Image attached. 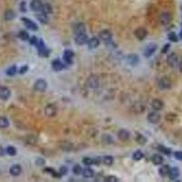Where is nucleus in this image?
Instances as JSON below:
<instances>
[{
  "label": "nucleus",
  "instance_id": "obj_45",
  "mask_svg": "<svg viewBox=\"0 0 182 182\" xmlns=\"http://www.w3.org/2000/svg\"><path fill=\"white\" fill-rule=\"evenodd\" d=\"M105 182H118V179L116 176H107L104 179Z\"/></svg>",
  "mask_w": 182,
  "mask_h": 182
},
{
  "label": "nucleus",
  "instance_id": "obj_35",
  "mask_svg": "<svg viewBox=\"0 0 182 182\" xmlns=\"http://www.w3.org/2000/svg\"><path fill=\"white\" fill-rule=\"evenodd\" d=\"M18 37L21 40H23V41H28V40H29L28 33L26 31H25V30H21L18 33Z\"/></svg>",
  "mask_w": 182,
  "mask_h": 182
},
{
  "label": "nucleus",
  "instance_id": "obj_15",
  "mask_svg": "<svg viewBox=\"0 0 182 182\" xmlns=\"http://www.w3.org/2000/svg\"><path fill=\"white\" fill-rule=\"evenodd\" d=\"M167 62L168 66H170L171 67H174V66H176L179 63V57L175 53H172L167 57Z\"/></svg>",
  "mask_w": 182,
  "mask_h": 182
},
{
  "label": "nucleus",
  "instance_id": "obj_17",
  "mask_svg": "<svg viewBox=\"0 0 182 182\" xmlns=\"http://www.w3.org/2000/svg\"><path fill=\"white\" fill-rule=\"evenodd\" d=\"M74 56H75V54H74V52L70 49H66L65 52H64V60L66 64H72L73 62V57Z\"/></svg>",
  "mask_w": 182,
  "mask_h": 182
},
{
  "label": "nucleus",
  "instance_id": "obj_2",
  "mask_svg": "<svg viewBox=\"0 0 182 182\" xmlns=\"http://www.w3.org/2000/svg\"><path fill=\"white\" fill-rule=\"evenodd\" d=\"M86 84H87V87H89V89H97V87H98V86H99L98 78L95 75H91L90 77L87 78Z\"/></svg>",
  "mask_w": 182,
  "mask_h": 182
},
{
  "label": "nucleus",
  "instance_id": "obj_36",
  "mask_svg": "<svg viewBox=\"0 0 182 182\" xmlns=\"http://www.w3.org/2000/svg\"><path fill=\"white\" fill-rule=\"evenodd\" d=\"M17 66H12L10 67H8V70H6V75L9 76V77H13V76H15L16 74H17Z\"/></svg>",
  "mask_w": 182,
  "mask_h": 182
},
{
  "label": "nucleus",
  "instance_id": "obj_24",
  "mask_svg": "<svg viewBox=\"0 0 182 182\" xmlns=\"http://www.w3.org/2000/svg\"><path fill=\"white\" fill-rule=\"evenodd\" d=\"M74 32H75L76 36L79 35V34H83L86 33V26L82 23H78L75 26H74Z\"/></svg>",
  "mask_w": 182,
  "mask_h": 182
},
{
  "label": "nucleus",
  "instance_id": "obj_4",
  "mask_svg": "<svg viewBox=\"0 0 182 182\" xmlns=\"http://www.w3.org/2000/svg\"><path fill=\"white\" fill-rule=\"evenodd\" d=\"M21 21L25 24L26 28L31 31H37L38 29V26H37V24L28 17H21Z\"/></svg>",
  "mask_w": 182,
  "mask_h": 182
},
{
  "label": "nucleus",
  "instance_id": "obj_3",
  "mask_svg": "<svg viewBox=\"0 0 182 182\" xmlns=\"http://www.w3.org/2000/svg\"><path fill=\"white\" fill-rule=\"evenodd\" d=\"M46 87H48V83H46V80L40 78L37 79L34 84V89L38 92H44L46 89Z\"/></svg>",
  "mask_w": 182,
  "mask_h": 182
},
{
  "label": "nucleus",
  "instance_id": "obj_43",
  "mask_svg": "<svg viewBox=\"0 0 182 182\" xmlns=\"http://www.w3.org/2000/svg\"><path fill=\"white\" fill-rule=\"evenodd\" d=\"M41 12H44L46 14H49V13L52 12V8L49 4H44L43 5V8H42V11Z\"/></svg>",
  "mask_w": 182,
  "mask_h": 182
},
{
  "label": "nucleus",
  "instance_id": "obj_18",
  "mask_svg": "<svg viewBox=\"0 0 182 182\" xmlns=\"http://www.w3.org/2000/svg\"><path fill=\"white\" fill-rule=\"evenodd\" d=\"M118 138L121 140V141H127L130 138V133L129 130L127 129H120L118 132Z\"/></svg>",
  "mask_w": 182,
  "mask_h": 182
},
{
  "label": "nucleus",
  "instance_id": "obj_38",
  "mask_svg": "<svg viewBox=\"0 0 182 182\" xmlns=\"http://www.w3.org/2000/svg\"><path fill=\"white\" fill-rule=\"evenodd\" d=\"M82 170H83V168L81 167V166L78 165V164H76L72 168L73 173L75 175H77V176H78V175H80V174H82Z\"/></svg>",
  "mask_w": 182,
  "mask_h": 182
},
{
  "label": "nucleus",
  "instance_id": "obj_21",
  "mask_svg": "<svg viewBox=\"0 0 182 182\" xmlns=\"http://www.w3.org/2000/svg\"><path fill=\"white\" fill-rule=\"evenodd\" d=\"M22 172V167L20 165H14L10 167L9 170V173L11 174V176L13 177H17L19 176Z\"/></svg>",
  "mask_w": 182,
  "mask_h": 182
},
{
  "label": "nucleus",
  "instance_id": "obj_32",
  "mask_svg": "<svg viewBox=\"0 0 182 182\" xmlns=\"http://www.w3.org/2000/svg\"><path fill=\"white\" fill-rule=\"evenodd\" d=\"M44 171L46 172V173L51 174L52 176H54L55 178H59V177H61V175H60V173H59V172L57 173V171H56L55 170H54V168H52V167H46V168H44Z\"/></svg>",
  "mask_w": 182,
  "mask_h": 182
},
{
  "label": "nucleus",
  "instance_id": "obj_7",
  "mask_svg": "<svg viewBox=\"0 0 182 182\" xmlns=\"http://www.w3.org/2000/svg\"><path fill=\"white\" fill-rule=\"evenodd\" d=\"M158 87L160 89H170L171 87V80L167 78V77H163L159 79L158 81Z\"/></svg>",
  "mask_w": 182,
  "mask_h": 182
},
{
  "label": "nucleus",
  "instance_id": "obj_50",
  "mask_svg": "<svg viewBox=\"0 0 182 182\" xmlns=\"http://www.w3.org/2000/svg\"><path fill=\"white\" fill-rule=\"evenodd\" d=\"M174 156L178 160H181L182 161V151H177L174 153Z\"/></svg>",
  "mask_w": 182,
  "mask_h": 182
},
{
  "label": "nucleus",
  "instance_id": "obj_22",
  "mask_svg": "<svg viewBox=\"0 0 182 182\" xmlns=\"http://www.w3.org/2000/svg\"><path fill=\"white\" fill-rule=\"evenodd\" d=\"M168 177H170V179L174 180L179 177V170L177 167H171L170 170V173H168Z\"/></svg>",
  "mask_w": 182,
  "mask_h": 182
},
{
  "label": "nucleus",
  "instance_id": "obj_34",
  "mask_svg": "<svg viewBox=\"0 0 182 182\" xmlns=\"http://www.w3.org/2000/svg\"><path fill=\"white\" fill-rule=\"evenodd\" d=\"M9 126V121L6 117H0V129H6Z\"/></svg>",
  "mask_w": 182,
  "mask_h": 182
},
{
  "label": "nucleus",
  "instance_id": "obj_27",
  "mask_svg": "<svg viewBox=\"0 0 182 182\" xmlns=\"http://www.w3.org/2000/svg\"><path fill=\"white\" fill-rule=\"evenodd\" d=\"M94 170L90 167H85L83 168L82 170V176L86 179H89V178H92L94 176Z\"/></svg>",
  "mask_w": 182,
  "mask_h": 182
},
{
  "label": "nucleus",
  "instance_id": "obj_51",
  "mask_svg": "<svg viewBox=\"0 0 182 182\" xmlns=\"http://www.w3.org/2000/svg\"><path fill=\"white\" fill-rule=\"evenodd\" d=\"M20 10H21V12H24V13L26 12V3L25 1L21 2V4H20Z\"/></svg>",
  "mask_w": 182,
  "mask_h": 182
},
{
  "label": "nucleus",
  "instance_id": "obj_31",
  "mask_svg": "<svg viewBox=\"0 0 182 182\" xmlns=\"http://www.w3.org/2000/svg\"><path fill=\"white\" fill-rule=\"evenodd\" d=\"M102 162L106 166H111L114 162V158L112 156H109V155H107V156H105L102 158Z\"/></svg>",
  "mask_w": 182,
  "mask_h": 182
},
{
  "label": "nucleus",
  "instance_id": "obj_9",
  "mask_svg": "<svg viewBox=\"0 0 182 182\" xmlns=\"http://www.w3.org/2000/svg\"><path fill=\"white\" fill-rule=\"evenodd\" d=\"M160 115H159V113L156 112V111H154V112H150L149 115H147V121H149V123L151 124H157L159 122V120H160Z\"/></svg>",
  "mask_w": 182,
  "mask_h": 182
},
{
  "label": "nucleus",
  "instance_id": "obj_14",
  "mask_svg": "<svg viewBox=\"0 0 182 182\" xmlns=\"http://www.w3.org/2000/svg\"><path fill=\"white\" fill-rule=\"evenodd\" d=\"M43 5L44 4H42V2L40 1V0H32L30 3V8L33 11L40 12V11H42Z\"/></svg>",
  "mask_w": 182,
  "mask_h": 182
},
{
  "label": "nucleus",
  "instance_id": "obj_39",
  "mask_svg": "<svg viewBox=\"0 0 182 182\" xmlns=\"http://www.w3.org/2000/svg\"><path fill=\"white\" fill-rule=\"evenodd\" d=\"M136 141L140 144V145H144L146 142H147V138L143 136V135L141 134H137V137H136Z\"/></svg>",
  "mask_w": 182,
  "mask_h": 182
},
{
  "label": "nucleus",
  "instance_id": "obj_20",
  "mask_svg": "<svg viewBox=\"0 0 182 182\" xmlns=\"http://www.w3.org/2000/svg\"><path fill=\"white\" fill-rule=\"evenodd\" d=\"M151 107L153 109H155L156 111H158V110H161L164 107V103L162 100L156 98L151 102Z\"/></svg>",
  "mask_w": 182,
  "mask_h": 182
},
{
  "label": "nucleus",
  "instance_id": "obj_29",
  "mask_svg": "<svg viewBox=\"0 0 182 182\" xmlns=\"http://www.w3.org/2000/svg\"><path fill=\"white\" fill-rule=\"evenodd\" d=\"M170 167H168L167 165H163L162 167H161L159 170H158V173L161 177H166L168 175V173H170Z\"/></svg>",
  "mask_w": 182,
  "mask_h": 182
},
{
  "label": "nucleus",
  "instance_id": "obj_41",
  "mask_svg": "<svg viewBox=\"0 0 182 182\" xmlns=\"http://www.w3.org/2000/svg\"><path fill=\"white\" fill-rule=\"evenodd\" d=\"M158 149L160 152H162L163 154L167 155V156H170V155L171 154L170 149H168V147H164V146H158Z\"/></svg>",
  "mask_w": 182,
  "mask_h": 182
},
{
  "label": "nucleus",
  "instance_id": "obj_42",
  "mask_svg": "<svg viewBox=\"0 0 182 182\" xmlns=\"http://www.w3.org/2000/svg\"><path fill=\"white\" fill-rule=\"evenodd\" d=\"M83 164L86 165V166H91V165H94V159L89 158V157H86L83 158Z\"/></svg>",
  "mask_w": 182,
  "mask_h": 182
},
{
  "label": "nucleus",
  "instance_id": "obj_16",
  "mask_svg": "<svg viewBox=\"0 0 182 182\" xmlns=\"http://www.w3.org/2000/svg\"><path fill=\"white\" fill-rule=\"evenodd\" d=\"M51 66H52L53 70H55V71H61V70L65 69V67H66V66L60 61L59 59L53 60L51 63Z\"/></svg>",
  "mask_w": 182,
  "mask_h": 182
},
{
  "label": "nucleus",
  "instance_id": "obj_55",
  "mask_svg": "<svg viewBox=\"0 0 182 182\" xmlns=\"http://www.w3.org/2000/svg\"><path fill=\"white\" fill-rule=\"evenodd\" d=\"M179 70H180V72L182 73V61L179 63Z\"/></svg>",
  "mask_w": 182,
  "mask_h": 182
},
{
  "label": "nucleus",
  "instance_id": "obj_19",
  "mask_svg": "<svg viewBox=\"0 0 182 182\" xmlns=\"http://www.w3.org/2000/svg\"><path fill=\"white\" fill-rule=\"evenodd\" d=\"M127 63H129L130 66H137L139 62V57L136 54H129V56L127 57Z\"/></svg>",
  "mask_w": 182,
  "mask_h": 182
},
{
  "label": "nucleus",
  "instance_id": "obj_33",
  "mask_svg": "<svg viewBox=\"0 0 182 182\" xmlns=\"http://www.w3.org/2000/svg\"><path fill=\"white\" fill-rule=\"evenodd\" d=\"M143 157H144V154H143V152L141 151V150H137V151H135V152L133 153V156H132L133 159H134V160H136V161L141 160V159L143 158Z\"/></svg>",
  "mask_w": 182,
  "mask_h": 182
},
{
  "label": "nucleus",
  "instance_id": "obj_13",
  "mask_svg": "<svg viewBox=\"0 0 182 182\" xmlns=\"http://www.w3.org/2000/svg\"><path fill=\"white\" fill-rule=\"evenodd\" d=\"M158 20H159V23L162 26H167L171 21V15L168 14V13H167V12L162 13V14L159 16Z\"/></svg>",
  "mask_w": 182,
  "mask_h": 182
},
{
  "label": "nucleus",
  "instance_id": "obj_37",
  "mask_svg": "<svg viewBox=\"0 0 182 182\" xmlns=\"http://www.w3.org/2000/svg\"><path fill=\"white\" fill-rule=\"evenodd\" d=\"M165 118L167 122H174L175 120H177L178 117L175 113H168L167 115H166Z\"/></svg>",
  "mask_w": 182,
  "mask_h": 182
},
{
  "label": "nucleus",
  "instance_id": "obj_54",
  "mask_svg": "<svg viewBox=\"0 0 182 182\" xmlns=\"http://www.w3.org/2000/svg\"><path fill=\"white\" fill-rule=\"evenodd\" d=\"M5 153H6V151H5V149H3V147L0 146V157H3L4 155H5Z\"/></svg>",
  "mask_w": 182,
  "mask_h": 182
},
{
  "label": "nucleus",
  "instance_id": "obj_47",
  "mask_svg": "<svg viewBox=\"0 0 182 182\" xmlns=\"http://www.w3.org/2000/svg\"><path fill=\"white\" fill-rule=\"evenodd\" d=\"M36 163L37 166H44L46 164V160L43 158H38L36 160Z\"/></svg>",
  "mask_w": 182,
  "mask_h": 182
},
{
  "label": "nucleus",
  "instance_id": "obj_26",
  "mask_svg": "<svg viewBox=\"0 0 182 182\" xmlns=\"http://www.w3.org/2000/svg\"><path fill=\"white\" fill-rule=\"evenodd\" d=\"M37 20L39 22H41L42 24H48V14H46L44 12H41L39 13L38 15L36 16Z\"/></svg>",
  "mask_w": 182,
  "mask_h": 182
},
{
  "label": "nucleus",
  "instance_id": "obj_12",
  "mask_svg": "<svg viewBox=\"0 0 182 182\" xmlns=\"http://www.w3.org/2000/svg\"><path fill=\"white\" fill-rule=\"evenodd\" d=\"M89 37L86 35L85 33L83 34H79V35H77L76 37H75V42L77 45L78 46H82V45H85L86 43L89 42Z\"/></svg>",
  "mask_w": 182,
  "mask_h": 182
},
{
  "label": "nucleus",
  "instance_id": "obj_44",
  "mask_svg": "<svg viewBox=\"0 0 182 182\" xmlns=\"http://www.w3.org/2000/svg\"><path fill=\"white\" fill-rule=\"evenodd\" d=\"M167 37H168V39H170V41H172V42H178V41H179V38H178L177 35H176V34H175L174 32H170V34H168V35H167Z\"/></svg>",
  "mask_w": 182,
  "mask_h": 182
},
{
  "label": "nucleus",
  "instance_id": "obj_28",
  "mask_svg": "<svg viewBox=\"0 0 182 182\" xmlns=\"http://www.w3.org/2000/svg\"><path fill=\"white\" fill-rule=\"evenodd\" d=\"M16 17V13L13 11L12 9H8L6 10L5 14H4V17L6 20H8V21H10V20H13Z\"/></svg>",
  "mask_w": 182,
  "mask_h": 182
},
{
  "label": "nucleus",
  "instance_id": "obj_52",
  "mask_svg": "<svg viewBox=\"0 0 182 182\" xmlns=\"http://www.w3.org/2000/svg\"><path fill=\"white\" fill-rule=\"evenodd\" d=\"M170 44H167V45H165V46H164V48L162 49V51H161V52H162V53H167V51L168 49H170Z\"/></svg>",
  "mask_w": 182,
  "mask_h": 182
},
{
  "label": "nucleus",
  "instance_id": "obj_23",
  "mask_svg": "<svg viewBox=\"0 0 182 182\" xmlns=\"http://www.w3.org/2000/svg\"><path fill=\"white\" fill-rule=\"evenodd\" d=\"M99 44H100V42H99V39L98 37H92L89 40V42H87V46H89V48H90V49L97 48L99 46Z\"/></svg>",
  "mask_w": 182,
  "mask_h": 182
},
{
  "label": "nucleus",
  "instance_id": "obj_10",
  "mask_svg": "<svg viewBox=\"0 0 182 182\" xmlns=\"http://www.w3.org/2000/svg\"><path fill=\"white\" fill-rule=\"evenodd\" d=\"M11 96V91L8 87H0V99L8 100Z\"/></svg>",
  "mask_w": 182,
  "mask_h": 182
},
{
  "label": "nucleus",
  "instance_id": "obj_25",
  "mask_svg": "<svg viewBox=\"0 0 182 182\" xmlns=\"http://www.w3.org/2000/svg\"><path fill=\"white\" fill-rule=\"evenodd\" d=\"M163 157L160 156L158 154H154L153 156L151 157V162L154 164V165H161L163 163Z\"/></svg>",
  "mask_w": 182,
  "mask_h": 182
},
{
  "label": "nucleus",
  "instance_id": "obj_30",
  "mask_svg": "<svg viewBox=\"0 0 182 182\" xmlns=\"http://www.w3.org/2000/svg\"><path fill=\"white\" fill-rule=\"evenodd\" d=\"M60 147H61L62 150L64 151H70L73 147V144L69 142V141H63V142H61V144H60Z\"/></svg>",
  "mask_w": 182,
  "mask_h": 182
},
{
  "label": "nucleus",
  "instance_id": "obj_1",
  "mask_svg": "<svg viewBox=\"0 0 182 182\" xmlns=\"http://www.w3.org/2000/svg\"><path fill=\"white\" fill-rule=\"evenodd\" d=\"M37 46V51H38V55L40 57H48L50 54V51L46 48V44L44 43V41L42 39H38L37 43L36 44Z\"/></svg>",
  "mask_w": 182,
  "mask_h": 182
},
{
  "label": "nucleus",
  "instance_id": "obj_56",
  "mask_svg": "<svg viewBox=\"0 0 182 182\" xmlns=\"http://www.w3.org/2000/svg\"><path fill=\"white\" fill-rule=\"evenodd\" d=\"M180 38L182 39V28H181V31H180Z\"/></svg>",
  "mask_w": 182,
  "mask_h": 182
},
{
  "label": "nucleus",
  "instance_id": "obj_53",
  "mask_svg": "<svg viewBox=\"0 0 182 182\" xmlns=\"http://www.w3.org/2000/svg\"><path fill=\"white\" fill-rule=\"evenodd\" d=\"M94 159V165H99V163L101 162V158H93Z\"/></svg>",
  "mask_w": 182,
  "mask_h": 182
},
{
  "label": "nucleus",
  "instance_id": "obj_49",
  "mask_svg": "<svg viewBox=\"0 0 182 182\" xmlns=\"http://www.w3.org/2000/svg\"><path fill=\"white\" fill-rule=\"evenodd\" d=\"M28 66H23L20 67V69H19V73L21 74V75H23V74H26V72H28Z\"/></svg>",
  "mask_w": 182,
  "mask_h": 182
},
{
  "label": "nucleus",
  "instance_id": "obj_6",
  "mask_svg": "<svg viewBox=\"0 0 182 182\" xmlns=\"http://www.w3.org/2000/svg\"><path fill=\"white\" fill-rule=\"evenodd\" d=\"M57 107L54 104H48L45 107V115L48 118H53L57 115Z\"/></svg>",
  "mask_w": 182,
  "mask_h": 182
},
{
  "label": "nucleus",
  "instance_id": "obj_40",
  "mask_svg": "<svg viewBox=\"0 0 182 182\" xmlns=\"http://www.w3.org/2000/svg\"><path fill=\"white\" fill-rule=\"evenodd\" d=\"M6 152L8 153L9 156H16L17 155V149L15 147H12V146H9L6 147Z\"/></svg>",
  "mask_w": 182,
  "mask_h": 182
},
{
  "label": "nucleus",
  "instance_id": "obj_46",
  "mask_svg": "<svg viewBox=\"0 0 182 182\" xmlns=\"http://www.w3.org/2000/svg\"><path fill=\"white\" fill-rule=\"evenodd\" d=\"M67 171H69V168H67L66 167H65V166H63V167H61L59 168V173H60L61 176H65V175H66Z\"/></svg>",
  "mask_w": 182,
  "mask_h": 182
},
{
  "label": "nucleus",
  "instance_id": "obj_11",
  "mask_svg": "<svg viewBox=\"0 0 182 182\" xmlns=\"http://www.w3.org/2000/svg\"><path fill=\"white\" fill-rule=\"evenodd\" d=\"M112 32L109 29H104L102 31H100L99 33V38L101 40H103L105 42H109L112 39Z\"/></svg>",
  "mask_w": 182,
  "mask_h": 182
},
{
  "label": "nucleus",
  "instance_id": "obj_48",
  "mask_svg": "<svg viewBox=\"0 0 182 182\" xmlns=\"http://www.w3.org/2000/svg\"><path fill=\"white\" fill-rule=\"evenodd\" d=\"M38 41V39L37 38V37L35 36H33L31 37H29V44L30 45H36Z\"/></svg>",
  "mask_w": 182,
  "mask_h": 182
},
{
  "label": "nucleus",
  "instance_id": "obj_5",
  "mask_svg": "<svg viewBox=\"0 0 182 182\" xmlns=\"http://www.w3.org/2000/svg\"><path fill=\"white\" fill-rule=\"evenodd\" d=\"M158 48V45L157 44H155V43H150L147 46H146V48L144 50V56L146 57H151L153 54L156 52Z\"/></svg>",
  "mask_w": 182,
  "mask_h": 182
},
{
  "label": "nucleus",
  "instance_id": "obj_8",
  "mask_svg": "<svg viewBox=\"0 0 182 182\" xmlns=\"http://www.w3.org/2000/svg\"><path fill=\"white\" fill-rule=\"evenodd\" d=\"M134 35H135V37H136L138 40L142 41V40H144L147 37V31L144 28H138L136 30L134 31Z\"/></svg>",
  "mask_w": 182,
  "mask_h": 182
}]
</instances>
